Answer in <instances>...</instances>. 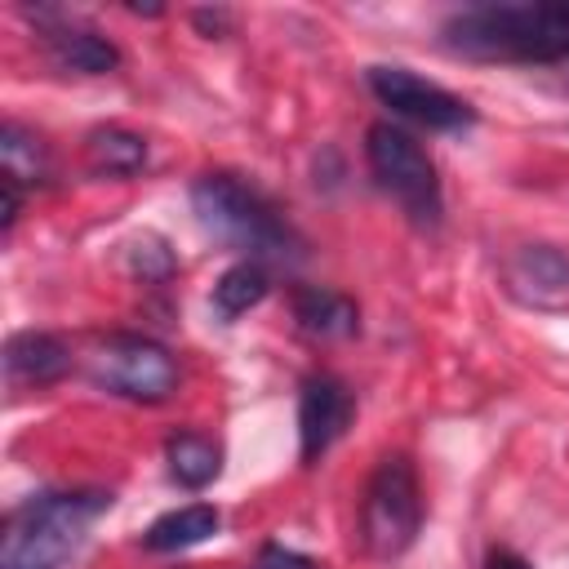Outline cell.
<instances>
[{
	"label": "cell",
	"mask_w": 569,
	"mask_h": 569,
	"mask_svg": "<svg viewBox=\"0 0 569 569\" xmlns=\"http://www.w3.org/2000/svg\"><path fill=\"white\" fill-rule=\"evenodd\" d=\"M191 209L209 236L240 249L253 262L289 267L302 258V236L284 222V213L253 187H244L231 173H204L191 187Z\"/></svg>",
	"instance_id": "3957f363"
},
{
	"label": "cell",
	"mask_w": 569,
	"mask_h": 569,
	"mask_svg": "<svg viewBox=\"0 0 569 569\" xmlns=\"http://www.w3.org/2000/svg\"><path fill=\"white\" fill-rule=\"evenodd\" d=\"M84 156H89L93 173L133 178L147 164V138L133 133V129H120V124H102V129H93L84 138Z\"/></svg>",
	"instance_id": "4fadbf2b"
},
{
	"label": "cell",
	"mask_w": 569,
	"mask_h": 569,
	"mask_svg": "<svg viewBox=\"0 0 569 569\" xmlns=\"http://www.w3.org/2000/svg\"><path fill=\"white\" fill-rule=\"evenodd\" d=\"M44 44H49V58L62 71H76V76H107V71L120 67V49L107 36L89 31V27H71V22L49 27Z\"/></svg>",
	"instance_id": "30bf717a"
},
{
	"label": "cell",
	"mask_w": 569,
	"mask_h": 569,
	"mask_svg": "<svg viewBox=\"0 0 569 569\" xmlns=\"http://www.w3.org/2000/svg\"><path fill=\"white\" fill-rule=\"evenodd\" d=\"M18 213H22V182L4 178V231H13Z\"/></svg>",
	"instance_id": "44dd1931"
},
{
	"label": "cell",
	"mask_w": 569,
	"mask_h": 569,
	"mask_svg": "<svg viewBox=\"0 0 569 569\" xmlns=\"http://www.w3.org/2000/svg\"><path fill=\"white\" fill-rule=\"evenodd\" d=\"M111 507L102 489H49L18 502L0 525V569H62L89 525Z\"/></svg>",
	"instance_id": "7a4b0ae2"
},
{
	"label": "cell",
	"mask_w": 569,
	"mask_h": 569,
	"mask_svg": "<svg viewBox=\"0 0 569 569\" xmlns=\"http://www.w3.org/2000/svg\"><path fill=\"white\" fill-rule=\"evenodd\" d=\"M293 320L311 338H351V333H360V307L347 293L320 289V284H307V289L293 293Z\"/></svg>",
	"instance_id": "8fae6325"
},
{
	"label": "cell",
	"mask_w": 569,
	"mask_h": 569,
	"mask_svg": "<svg viewBox=\"0 0 569 569\" xmlns=\"http://www.w3.org/2000/svg\"><path fill=\"white\" fill-rule=\"evenodd\" d=\"M218 525H222V516H218L213 502H187V507L164 511L160 520H151L147 533H142V547L147 551H187V547L213 538Z\"/></svg>",
	"instance_id": "7c38bea8"
},
{
	"label": "cell",
	"mask_w": 569,
	"mask_h": 569,
	"mask_svg": "<svg viewBox=\"0 0 569 569\" xmlns=\"http://www.w3.org/2000/svg\"><path fill=\"white\" fill-rule=\"evenodd\" d=\"M258 569H316V560H307V556H298V551H284V547H262V556H258Z\"/></svg>",
	"instance_id": "d6986e66"
},
{
	"label": "cell",
	"mask_w": 569,
	"mask_h": 569,
	"mask_svg": "<svg viewBox=\"0 0 569 569\" xmlns=\"http://www.w3.org/2000/svg\"><path fill=\"white\" fill-rule=\"evenodd\" d=\"M365 160H369L378 187L391 191L413 222H422V227L440 222V178H436V164H431V156L405 129H396L387 120L369 124Z\"/></svg>",
	"instance_id": "8992f818"
},
{
	"label": "cell",
	"mask_w": 569,
	"mask_h": 569,
	"mask_svg": "<svg viewBox=\"0 0 569 569\" xmlns=\"http://www.w3.org/2000/svg\"><path fill=\"white\" fill-rule=\"evenodd\" d=\"M445 44L462 58L569 67V4H476L445 22Z\"/></svg>",
	"instance_id": "6da1fadb"
},
{
	"label": "cell",
	"mask_w": 569,
	"mask_h": 569,
	"mask_svg": "<svg viewBox=\"0 0 569 569\" xmlns=\"http://www.w3.org/2000/svg\"><path fill=\"white\" fill-rule=\"evenodd\" d=\"M89 378L111 396L164 405L178 391V360L147 333H107L89 356Z\"/></svg>",
	"instance_id": "5b68a950"
},
{
	"label": "cell",
	"mask_w": 569,
	"mask_h": 569,
	"mask_svg": "<svg viewBox=\"0 0 569 569\" xmlns=\"http://www.w3.org/2000/svg\"><path fill=\"white\" fill-rule=\"evenodd\" d=\"M267 289H271L267 267L253 262V258H240V262H231V267L218 276V284H213V311H218L222 320H236V316H244L249 307H258V302L267 298Z\"/></svg>",
	"instance_id": "9a60e30c"
},
{
	"label": "cell",
	"mask_w": 569,
	"mask_h": 569,
	"mask_svg": "<svg viewBox=\"0 0 569 569\" xmlns=\"http://www.w3.org/2000/svg\"><path fill=\"white\" fill-rule=\"evenodd\" d=\"M191 22H196L204 36H222V31L231 27V13H227V9H196Z\"/></svg>",
	"instance_id": "ffe728a7"
},
{
	"label": "cell",
	"mask_w": 569,
	"mask_h": 569,
	"mask_svg": "<svg viewBox=\"0 0 569 569\" xmlns=\"http://www.w3.org/2000/svg\"><path fill=\"white\" fill-rule=\"evenodd\" d=\"M71 369V351L62 338L40 333V329H22L4 342V373L22 387H49Z\"/></svg>",
	"instance_id": "9c48e42d"
},
{
	"label": "cell",
	"mask_w": 569,
	"mask_h": 569,
	"mask_svg": "<svg viewBox=\"0 0 569 569\" xmlns=\"http://www.w3.org/2000/svg\"><path fill=\"white\" fill-rule=\"evenodd\" d=\"M369 89L378 93L382 107H391L396 116L427 124V129H467L476 120L471 102H462L458 93H449L405 67H369Z\"/></svg>",
	"instance_id": "52a82bcc"
},
{
	"label": "cell",
	"mask_w": 569,
	"mask_h": 569,
	"mask_svg": "<svg viewBox=\"0 0 569 569\" xmlns=\"http://www.w3.org/2000/svg\"><path fill=\"white\" fill-rule=\"evenodd\" d=\"M485 569H533L525 556H516V551H507V547H498V551H489V565Z\"/></svg>",
	"instance_id": "7402d4cb"
},
{
	"label": "cell",
	"mask_w": 569,
	"mask_h": 569,
	"mask_svg": "<svg viewBox=\"0 0 569 569\" xmlns=\"http://www.w3.org/2000/svg\"><path fill=\"white\" fill-rule=\"evenodd\" d=\"M356 400L342 378L333 373H311L302 378L298 391V440H302V462H316L351 422Z\"/></svg>",
	"instance_id": "ba28073f"
},
{
	"label": "cell",
	"mask_w": 569,
	"mask_h": 569,
	"mask_svg": "<svg viewBox=\"0 0 569 569\" xmlns=\"http://www.w3.org/2000/svg\"><path fill=\"white\" fill-rule=\"evenodd\" d=\"M129 271L142 280V284H164L173 271H178V258L173 249L160 240V236H138L129 244Z\"/></svg>",
	"instance_id": "ac0fdd59"
},
{
	"label": "cell",
	"mask_w": 569,
	"mask_h": 569,
	"mask_svg": "<svg viewBox=\"0 0 569 569\" xmlns=\"http://www.w3.org/2000/svg\"><path fill=\"white\" fill-rule=\"evenodd\" d=\"M164 462H169V476L187 489H204L209 480H218L222 471V445L200 436V431H178L169 436L164 445Z\"/></svg>",
	"instance_id": "5bb4252c"
},
{
	"label": "cell",
	"mask_w": 569,
	"mask_h": 569,
	"mask_svg": "<svg viewBox=\"0 0 569 569\" xmlns=\"http://www.w3.org/2000/svg\"><path fill=\"white\" fill-rule=\"evenodd\" d=\"M422 529V493H418V476L409 467L405 453H387L360 498V542L369 556L391 560L400 551H409V542Z\"/></svg>",
	"instance_id": "277c9868"
},
{
	"label": "cell",
	"mask_w": 569,
	"mask_h": 569,
	"mask_svg": "<svg viewBox=\"0 0 569 569\" xmlns=\"http://www.w3.org/2000/svg\"><path fill=\"white\" fill-rule=\"evenodd\" d=\"M516 276H520V284H533V289H565L569 284V258L547 249V244H533L516 258Z\"/></svg>",
	"instance_id": "e0dca14e"
},
{
	"label": "cell",
	"mask_w": 569,
	"mask_h": 569,
	"mask_svg": "<svg viewBox=\"0 0 569 569\" xmlns=\"http://www.w3.org/2000/svg\"><path fill=\"white\" fill-rule=\"evenodd\" d=\"M0 160H4V178H13V182L44 178V142H40V133H31L18 120H4L0 124Z\"/></svg>",
	"instance_id": "2e32d148"
}]
</instances>
